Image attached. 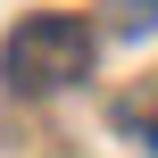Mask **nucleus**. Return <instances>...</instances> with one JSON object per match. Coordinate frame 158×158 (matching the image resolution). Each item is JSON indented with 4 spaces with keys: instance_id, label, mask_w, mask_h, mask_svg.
Returning <instances> with one entry per match:
<instances>
[{
    "instance_id": "f257e3e1",
    "label": "nucleus",
    "mask_w": 158,
    "mask_h": 158,
    "mask_svg": "<svg viewBox=\"0 0 158 158\" xmlns=\"http://www.w3.org/2000/svg\"><path fill=\"white\" fill-rule=\"evenodd\" d=\"M83 67H92V25H83V17H25V25L8 33V50H0L8 92H58V83H75Z\"/></svg>"
},
{
    "instance_id": "7ed1b4c3",
    "label": "nucleus",
    "mask_w": 158,
    "mask_h": 158,
    "mask_svg": "<svg viewBox=\"0 0 158 158\" xmlns=\"http://www.w3.org/2000/svg\"><path fill=\"white\" fill-rule=\"evenodd\" d=\"M150 150H158V125H150Z\"/></svg>"
},
{
    "instance_id": "f03ea898",
    "label": "nucleus",
    "mask_w": 158,
    "mask_h": 158,
    "mask_svg": "<svg viewBox=\"0 0 158 158\" xmlns=\"http://www.w3.org/2000/svg\"><path fill=\"white\" fill-rule=\"evenodd\" d=\"M125 25L142 33V25H158V0H125Z\"/></svg>"
}]
</instances>
